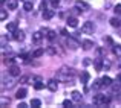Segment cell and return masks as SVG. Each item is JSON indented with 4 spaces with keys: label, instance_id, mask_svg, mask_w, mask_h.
Wrapping results in <instances>:
<instances>
[{
    "label": "cell",
    "instance_id": "39",
    "mask_svg": "<svg viewBox=\"0 0 121 108\" xmlns=\"http://www.w3.org/2000/svg\"><path fill=\"white\" fill-rule=\"evenodd\" d=\"M60 32H61V35H65V37L68 35V32H66V29H61V31H60Z\"/></svg>",
    "mask_w": 121,
    "mask_h": 108
},
{
    "label": "cell",
    "instance_id": "20",
    "mask_svg": "<svg viewBox=\"0 0 121 108\" xmlns=\"http://www.w3.org/2000/svg\"><path fill=\"white\" fill-rule=\"evenodd\" d=\"M94 66H95V69H97V72H100L101 69H103V66H104V61H101V59H97V61L94 62Z\"/></svg>",
    "mask_w": 121,
    "mask_h": 108
},
{
    "label": "cell",
    "instance_id": "6",
    "mask_svg": "<svg viewBox=\"0 0 121 108\" xmlns=\"http://www.w3.org/2000/svg\"><path fill=\"white\" fill-rule=\"evenodd\" d=\"M54 15H55V11H54V9H43V18L44 20H51Z\"/></svg>",
    "mask_w": 121,
    "mask_h": 108
},
{
    "label": "cell",
    "instance_id": "14",
    "mask_svg": "<svg viewBox=\"0 0 121 108\" xmlns=\"http://www.w3.org/2000/svg\"><path fill=\"white\" fill-rule=\"evenodd\" d=\"M41 32H43L44 35H46V38H48V40H51V41H52L54 38H55V32H54V31H49V29H43Z\"/></svg>",
    "mask_w": 121,
    "mask_h": 108
},
{
    "label": "cell",
    "instance_id": "18",
    "mask_svg": "<svg viewBox=\"0 0 121 108\" xmlns=\"http://www.w3.org/2000/svg\"><path fill=\"white\" fill-rule=\"evenodd\" d=\"M89 73L87 72H81V76H80V81H81V84H87V81H89Z\"/></svg>",
    "mask_w": 121,
    "mask_h": 108
},
{
    "label": "cell",
    "instance_id": "3",
    "mask_svg": "<svg viewBox=\"0 0 121 108\" xmlns=\"http://www.w3.org/2000/svg\"><path fill=\"white\" fill-rule=\"evenodd\" d=\"M94 29H95L94 21H84L83 26H81V32L83 34H94Z\"/></svg>",
    "mask_w": 121,
    "mask_h": 108
},
{
    "label": "cell",
    "instance_id": "22",
    "mask_svg": "<svg viewBox=\"0 0 121 108\" xmlns=\"http://www.w3.org/2000/svg\"><path fill=\"white\" fill-rule=\"evenodd\" d=\"M110 24H112L113 27H120L121 26V21L118 20V18H112V20H110Z\"/></svg>",
    "mask_w": 121,
    "mask_h": 108
},
{
    "label": "cell",
    "instance_id": "19",
    "mask_svg": "<svg viewBox=\"0 0 121 108\" xmlns=\"http://www.w3.org/2000/svg\"><path fill=\"white\" fill-rule=\"evenodd\" d=\"M6 5H8V9H12V11H14V9H17V0H8Z\"/></svg>",
    "mask_w": 121,
    "mask_h": 108
},
{
    "label": "cell",
    "instance_id": "5",
    "mask_svg": "<svg viewBox=\"0 0 121 108\" xmlns=\"http://www.w3.org/2000/svg\"><path fill=\"white\" fill-rule=\"evenodd\" d=\"M46 87H48V90L49 91H57V88H58V84H57V81L55 79H51V81H48L46 82Z\"/></svg>",
    "mask_w": 121,
    "mask_h": 108
},
{
    "label": "cell",
    "instance_id": "26",
    "mask_svg": "<svg viewBox=\"0 0 121 108\" xmlns=\"http://www.w3.org/2000/svg\"><path fill=\"white\" fill-rule=\"evenodd\" d=\"M113 53H115V55H118V56H121V46L115 44V46H113Z\"/></svg>",
    "mask_w": 121,
    "mask_h": 108
},
{
    "label": "cell",
    "instance_id": "7",
    "mask_svg": "<svg viewBox=\"0 0 121 108\" xmlns=\"http://www.w3.org/2000/svg\"><path fill=\"white\" fill-rule=\"evenodd\" d=\"M6 29H8V32L14 34L15 31L18 29V24H17V21H11V23H8V26H6Z\"/></svg>",
    "mask_w": 121,
    "mask_h": 108
},
{
    "label": "cell",
    "instance_id": "34",
    "mask_svg": "<svg viewBox=\"0 0 121 108\" xmlns=\"http://www.w3.org/2000/svg\"><path fill=\"white\" fill-rule=\"evenodd\" d=\"M113 11H115V14H121V5H117Z\"/></svg>",
    "mask_w": 121,
    "mask_h": 108
},
{
    "label": "cell",
    "instance_id": "16",
    "mask_svg": "<svg viewBox=\"0 0 121 108\" xmlns=\"http://www.w3.org/2000/svg\"><path fill=\"white\" fill-rule=\"evenodd\" d=\"M68 26H71V27H77V26H78V20H77V17H69V18H68Z\"/></svg>",
    "mask_w": 121,
    "mask_h": 108
},
{
    "label": "cell",
    "instance_id": "12",
    "mask_svg": "<svg viewBox=\"0 0 121 108\" xmlns=\"http://www.w3.org/2000/svg\"><path fill=\"white\" fill-rule=\"evenodd\" d=\"M41 40H43V32H34L32 34V41L35 44H39Z\"/></svg>",
    "mask_w": 121,
    "mask_h": 108
},
{
    "label": "cell",
    "instance_id": "1",
    "mask_svg": "<svg viewBox=\"0 0 121 108\" xmlns=\"http://www.w3.org/2000/svg\"><path fill=\"white\" fill-rule=\"evenodd\" d=\"M75 76V70L71 67H61L58 72H57L55 78L57 81H71L72 78Z\"/></svg>",
    "mask_w": 121,
    "mask_h": 108
},
{
    "label": "cell",
    "instance_id": "37",
    "mask_svg": "<svg viewBox=\"0 0 121 108\" xmlns=\"http://www.w3.org/2000/svg\"><path fill=\"white\" fill-rule=\"evenodd\" d=\"M104 67L109 69V67H110V62H109V61H104Z\"/></svg>",
    "mask_w": 121,
    "mask_h": 108
},
{
    "label": "cell",
    "instance_id": "24",
    "mask_svg": "<svg viewBox=\"0 0 121 108\" xmlns=\"http://www.w3.org/2000/svg\"><path fill=\"white\" fill-rule=\"evenodd\" d=\"M34 88H35V90H41V88H44V84L41 81H37L35 84H34Z\"/></svg>",
    "mask_w": 121,
    "mask_h": 108
},
{
    "label": "cell",
    "instance_id": "15",
    "mask_svg": "<svg viewBox=\"0 0 121 108\" xmlns=\"http://www.w3.org/2000/svg\"><path fill=\"white\" fill-rule=\"evenodd\" d=\"M81 44H83V49H84V50H89V49L94 47V43H92L91 40H83Z\"/></svg>",
    "mask_w": 121,
    "mask_h": 108
},
{
    "label": "cell",
    "instance_id": "35",
    "mask_svg": "<svg viewBox=\"0 0 121 108\" xmlns=\"http://www.w3.org/2000/svg\"><path fill=\"white\" fill-rule=\"evenodd\" d=\"M28 79H29L28 76H22V78H20V82H22V84H26V82H28Z\"/></svg>",
    "mask_w": 121,
    "mask_h": 108
},
{
    "label": "cell",
    "instance_id": "36",
    "mask_svg": "<svg viewBox=\"0 0 121 108\" xmlns=\"http://www.w3.org/2000/svg\"><path fill=\"white\" fill-rule=\"evenodd\" d=\"M97 53H98V55H103V53H104V49H101V47H100V49H97Z\"/></svg>",
    "mask_w": 121,
    "mask_h": 108
},
{
    "label": "cell",
    "instance_id": "25",
    "mask_svg": "<svg viewBox=\"0 0 121 108\" xmlns=\"http://www.w3.org/2000/svg\"><path fill=\"white\" fill-rule=\"evenodd\" d=\"M40 105H41V102H40L39 99H32V100H31V107H34V108H39Z\"/></svg>",
    "mask_w": 121,
    "mask_h": 108
},
{
    "label": "cell",
    "instance_id": "2",
    "mask_svg": "<svg viewBox=\"0 0 121 108\" xmlns=\"http://www.w3.org/2000/svg\"><path fill=\"white\" fill-rule=\"evenodd\" d=\"M92 102H94V105H97V107L107 105V104L110 102V97L104 96V94H95V96H94V99H92Z\"/></svg>",
    "mask_w": 121,
    "mask_h": 108
},
{
    "label": "cell",
    "instance_id": "4",
    "mask_svg": "<svg viewBox=\"0 0 121 108\" xmlns=\"http://www.w3.org/2000/svg\"><path fill=\"white\" fill-rule=\"evenodd\" d=\"M8 73L11 76H20V67H18V66H15V64H11L8 67Z\"/></svg>",
    "mask_w": 121,
    "mask_h": 108
},
{
    "label": "cell",
    "instance_id": "8",
    "mask_svg": "<svg viewBox=\"0 0 121 108\" xmlns=\"http://www.w3.org/2000/svg\"><path fill=\"white\" fill-rule=\"evenodd\" d=\"M66 44H68V47H71L72 50H74V49H77V47H78V41H75L74 38H71V37H69L68 40H66Z\"/></svg>",
    "mask_w": 121,
    "mask_h": 108
},
{
    "label": "cell",
    "instance_id": "23",
    "mask_svg": "<svg viewBox=\"0 0 121 108\" xmlns=\"http://www.w3.org/2000/svg\"><path fill=\"white\" fill-rule=\"evenodd\" d=\"M43 53H44V50H43V49H37L35 52L32 53V56H34V58H40V56L43 55Z\"/></svg>",
    "mask_w": 121,
    "mask_h": 108
},
{
    "label": "cell",
    "instance_id": "17",
    "mask_svg": "<svg viewBox=\"0 0 121 108\" xmlns=\"http://www.w3.org/2000/svg\"><path fill=\"white\" fill-rule=\"evenodd\" d=\"M100 81H101V85H103V87H109V85H112V79H110L109 76H104V78H101Z\"/></svg>",
    "mask_w": 121,
    "mask_h": 108
},
{
    "label": "cell",
    "instance_id": "31",
    "mask_svg": "<svg viewBox=\"0 0 121 108\" xmlns=\"http://www.w3.org/2000/svg\"><path fill=\"white\" fill-rule=\"evenodd\" d=\"M63 107H66V108H71L72 107V100H63Z\"/></svg>",
    "mask_w": 121,
    "mask_h": 108
},
{
    "label": "cell",
    "instance_id": "11",
    "mask_svg": "<svg viewBox=\"0 0 121 108\" xmlns=\"http://www.w3.org/2000/svg\"><path fill=\"white\" fill-rule=\"evenodd\" d=\"M14 40L15 41H23L25 40V32H23V31H15V32H14Z\"/></svg>",
    "mask_w": 121,
    "mask_h": 108
},
{
    "label": "cell",
    "instance_id": "27",
    "mask_svg": "<svg viewBox=\"0 0 121 108\" xmlns=\"http://www.w3.org/2000/svg\"><path fill=\"white\" fill-rule=\"evenodd\" d=\"M12 85H14V81H11V79H8V81H3V87H8V88H11Z\"/></svg>",
    "mask_w": 121,
    "mask_h": 108
},
{
    "label": "cell",
    "instance_id": "29",
    "mask_svg": "<svg viewBox=\"0 0 121 108\" xmlns=\"http://www.w3.org/2000/svg\"><path fill=\"white\" fill-rule=\"evenodd\" d=\"M14 56H5V59H3V61L6 62V64H12V62H14Z\"/></svg>",
    "mask_w": 121,
    "mask_h": 108
},
{
    "label": "cell",
    "instance_id": "30",
    "mask_svg": "<svg viewBox=\"0 0 121 108\" xmlns=\"http://www.w3.org/2000/svg\"><path fill=\"white\" fill-rule=\"evenodd\" d=\"M8 104H9V97H8V99H6L5 96H2V104H0V105H2V107H6V105H8Z\"/></svg>",
    "mask_w": 121,
    "mask_h": 108
},
{
    "label": "cell",
    "instance_id": "38",
    "mask_svg": "<svg viewBox=\"0 0 121 108\" xmlns=\"http://www.w3.org/2000/svg\"><path fill=\"white\" fill-rule=\"evenodd\" d=\"M18 107H20V108H28V105H26V104H25V102H22V104H20V105H18Z\"/></svg>",
    "mask_w": 121,
    "mask_h": 108
},
{
    "label": "cell",
    "instance_id": "9",
    "mask_svg": "<svg viewBox=\"0 0 121 108\" xmlns=\"http://www.w3.org/2000/svg\"><path fill=\"white\" fill-rule=\"evenodd\" d=\"M75 6L80 8L81 11H87V9H89V5L86 2H83V0H77V2H75Z\"/></svg>",
    "mask_w": 121,
    "mask_h": 108
},
{
    "label": "cell",
    "instance_id": "13",
    "mask_svg": "<svg viewBox=\"0 0 121 108\" xmlns=\"http://www.w3.org/2000/svg\"><path fill=\"white\" fill-rule=\"evenodd\" d=\"M71 94H72V100H75V102H80V100L83 99V94L80 93V91H77V90H74Z\"/></svg>",
    "mask_w": 121,
    "mask_h": 108
},
{
    "label": "cell",
    "instance_id": "33",
    "mask_svg": "<svg viewBox=\"0 0 121 108\" xmlns=\"http://www.w3.org/2000/svg\"><path fill=\"white\" fill-rule=\"evenodd\" d=\"M48 53H49V55H55L57 50L54 49V47H48Z\"/></svg>",
    "mask_w": 121,
    "mask_h": 108
},
{
    "label": "cell",
    "instance_id": "28",
    "mask_svg": "<svg viewBox=\"0 0 121 108\" xmlns=\"http://www.w3.org/2000/svg\"><path fill=\"white\" fill-rule=\"evenodd\" d=\"M6 18H8V12H6L5 9H2V11H0V20H6Z\"/></svg>",
    "mask_w": 121,
    "mask_h": 108
},
{
    "label": "cell",
    "instance_id": "40",
    "mask_svg": "<svg viewBox=\"0 0 121 108\" xmlns=\"http://www.w3.org/2000/svg\"><path fill=\"white\" fill-rule=\"evenodd\" d=\"M118 59H120V64H121V56H120V58H118Z\"/></svg>",
    "mask_w": 121,
    "mask_h": 108
},
{
    "label": "cell",
    "instance_id": "10",
    "mask_svg": "<svg viewBox=\"0 0 121 108\" xmlns=\"http://www.w3.org/2000/svg\"><path fill=\"white\" fill-rule=\"evenodd\" d=\"M26 94H28L26 88H18L17 93H15V97H17V99H25V97H26Z\"/></svg>",
    "mask_w": 121,
    "mask_h": 108
},
{
    "label": "cell",
    "instance_id": "21",
    "mask_svg": "<svg viewBox=\"0 0 121 108\" xmlns=\"http://www.w3.org/2000/svg\"><path fill=\"white\" fill-rule=\"evenodd\" d=\"M32 2H34V0H31V2H25V5H23L25 11H32Z\"/></svg>",
    "mask_w": 121,
    "mask_h": 108
},
{
    "label": "cell",
    "instance_id": "32",
    "mask_svg": "<svg viewBox=\"0 0 121 108\" xmlns=\"http://www.w3.org/2000/svg\"><path fill=\"white\" fill-rule=\"evenodd\" d=\"M49 2H51V6H52V8H57L58 3H60V0H49Z\"/></svg>",
    "mask_w": 121,
    "mask_h": 108
}]
</instances>
